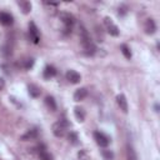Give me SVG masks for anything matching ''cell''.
Here are the masks:
<instances>
[{
    "label": "cell",
    "instance_id": "6da1fadb",
    "mask_svg": "<svg viewBox=\"0 0 160 160\" xmlns=\"http://www.w3.org/2000/svg\"><path fill=\"white\" fill-rule=\"evenodd\" d=\"M80 39H81V44H82L85 51H86L89 55H92V54L95 52L96 48H95V45H94V42H92V40H91V38H90L88 30H86L82 25L80 26Z\"/></svg>",
    "mask_w": 160,
    "mask_h": 160
},
{
    "label": "cell",
    "instance_id": "7a4b0ae2",
    "mask_svg": "<svg viewBox=\"0 0 160 160\" xmlns=\"http://www.w3.org/2000/svg\"><path fill=\"white\" fill-rule=\"evenodd\" d=\"M69 126H70L69 121H68L66 119H61V120L56 121V122L52 125V134H54L56 138H61V136H64V134H65V131H66V129H68Z\"/></svg>",
    "mask_w": 160,
    "mask_h": 160
},
{
    "label": "cell",
    "instance_id": "3957f363",
    "mask_svg": "<svg viewBox=\"0 0 160 160\" xmlns=\"http://www.w3.org/2000/svg\"><path fill=\"white\" fill-rule=\"evenodd\" d=\"M60 19L62 21V24L65 25V32H71V28L75 24V18L70 14V12H61L60 14Z\"/></svg>",
    "mask_w": 160,
    "mask_h": 160
},
{
    "label": "cell",
    "instance_id": "277c9868",
    "mask_svg": "<svg viewBox=\"0 0 160 160\" xmlns=\"http://www.w3.org/2000/svg\"><path fill=\"white\" fill-rule=\"evenodd\" d=\"M94 139L96 141V144L101 148H106L109 144H110V139L101 131H95L94 132Z\"/></svg>",
    "mask_w": 160,
    "mask_h": 160
},
{
    "label": "cell",
    "instance_id": "5b68a950",
    "mask_svg": "<svg viewBox=\"0 0 160 160\" xmlns=\"http://www.w3.org/2000/svg\"><path fill=\"white\" fill-rule=\"evenodd\" d=\"M29 35H30V39L34 44H39L40 41V34H39V29L36 28L35 22H29Z\"/></svg>",
    "mask_w": 160,
    "mask_h": 160
},
{
    "label": "cell",
    "instance_id": "8992f818",
    "mask_svg": "<svg viewBox=\"0 0 160 160\" xmlns=\"http://www.w3.org/2000/svg\"><path fill=\"white\" fill-rule=\"evenodd\" d=\"M104 22H105V26H106V29H108V32H109L111 36H118V35H119L120 30H119V28L112 22V20H111L110 18H105V19H104Z\"/></svg>",
    "mask_w": 160,
    "mask_h": 160
},
{
    "label": "cell",
    "instance_id": "52a82bcc",
    "mask_svg": "<svg viewBox=\"0 0 160 160\" xmlns=\"http://www.w3.org/2000/svg\"><path fill=\"white\" fill-rule=\"evenodd\" d=\"M66 80H68L69 82H71V84H78V82H80V80H81V76H80V74H79L78 71H75V70H69V71L66 72Z\"/></svg>",
    "mask_w": 160,
    "mask_h": 160
},
{
    "label": "cell",
    "instance_id": "ba28073f",
    "mask_svg": "<svg viewBox=\"0 0 160 160\" xmlns=\"http://www.w3.org/2000/svg\"><path fill=\"white\" fill-rule=\"evenodd\" d=\"M116 102H118V105H119V108H120V110H122V112H128V110H129V105H128V100H126V98H125V95H122V94H119L118 96H116Z\"/></svg>",
    "mask_w": 160,
    "mask_h": 160
},
{
    "label": "cell",
    "instance_id": "9c48e42d",
    "mask_svg": "<svg viewBox=\"0 0 160 160\" xmlns=\"http://www.w3.org/2000/svg\"><path fill=\"white\" fill-rule=\"evenodd\" d=\"M144 30H145V32H146V34L152 35V34L156 31V24H155V21H154L152 19H148V20L145 21Z\"/></svg>",
    "mask_w": 160,
    "mask_h": 160
},
{
    "label": "cell",
    "instance_id": "30bf717a",
    "mask_svg": "<svg viewBox=\"0 0 160 160\" xmlns=\"http://www.w3.org/2000/svg\"><path fill=\"white\" fill-rule=\"evenodd\" d=\"M0 22L2 25H5V26H9V25H11L14 22V18H12L11 14L2 11V12H0Z\"/></svg>",
    "mask_w": 160,
    "mask_h": 160
},
{
    "label": "cell",
    "instance_id": "8fae6325",
    "mask_svg": "<svg viewBox=\"0 0 160 160\" xmlns=\"http://www.w3.org/2000/svg\"><path fill=\"white\" fill-rule=\"evenodd\" d=\"M88 95V90L86 88H80L74 92V100L75 101H82Z\"/></svg>",
    "mask_w": 160,
    "mask_h": 160
},
{
    "label": "cell",
    "instance_id": "7c38bea8",
    "mask_svg": "<svg viewBox=\"0 0 160 160\" xmlns=\"http://www.w3.org/2000/svg\"><path fill=\"white\" fill-rule=\"evenodd\" d=\"M35 138H38V130H36V129H30V130H28L24 135H21L20 140L28 141V140H34Z\"/></svg>",
    "mask_w": 160,
    "mask_h": 160
},
{
    "label": "cell",
    "instance_id": "4fadbf2b",
    "mask_svg": "<svg viewBox=\"0 0 160 160\" xmlns=\"http://www.w3.org/2000/svg\"><path fill=\"white\" fill-rule=\"evenodd\" d=\"M74 115H75V119L79 122H82L85 120V110L82 108H80V106L74 108Z\"/></svg>",
    "mask_w": 160,
    "mask_h": 160
},
{
    "label": "cell",
    "instance_id": "5bb4252c",
    "mask_svg": "<svg viewBox=\"0 0 160 160\" xmlns=\"http://www.w3.org/2000/svg\"><path fill=\"white\" fill-rule=\"evenodd\" d=\"M39 158H40V160H54V156L49 152V151H46V149L41 145V146H39Z\"/></svg>",
    "mask_w": 160,
    "mask_h": 160
},
{
    "label": "cell",
    "instance_id": "9a60e30c",
    "mask_svg": "<svg viewBox=\"0 0 160 160\" xmlns=\"http://www.w3.org/2000/svg\"><path fill=\"white\" fill-rule=\"evenodd\" d=\"M55 75H56V69L52 65H48L44 69V78L49 79V78H54Z\"/></svg>",
    "mask_w": 160,
    "mask_h": 160
},
{
    "label": "cell",
    "instance_id": "2e32d148",
    "mask_svg": "<svg viewBox=\"0 0 160 160\" xmlns=\"http://www.w3.org/2000/svg\"><path fill=\"white\" fill-rule=\"evenodd\" d=\"M28 90H29V95L32 96V98H38V96H40V94H41L40 89H39L36 85H34V84L29 85V86H28Z\"/></svg>",
    "mask_w": 160,
    "mask_h": 160
},
{
    "label": "cell",
    "instance_id": "e0dca14e",
    "mask_svg": "<svg viewBox=\"0 0 160 160\" xmlns=\"http://www.w3.org/2000/svg\"><path fill=\"white\" fill-rule=\"evenodd\" d=\"M18 5L21 8V10H22V12L24 14H28V12H30L31 11V4L29 2V1H18Z\"/></svg>",
    "mask_w": 160,
    "mask_h": 160
},
{
    "label": "cell",
    "instance_id": "ac0fdd59",
    "mask_svg": "<svg viewBox=\"0 0 160 160\" xmlns=\"http://www.w3.org/2000/svg\"><path fill=\"white\" fill-rule=\"evenodd\" d=\"M45 104H46V106H48L51 111H55V110H56V101L54 100L52 96H46V98H45Z\"/></svg>",
    "mask_w": 160,
    "mask_h": 160
},
{
    "label": "cell",
    "instance_id": "d6986e66",
    "mask_svg": "<svg viewBox=\"0 0 160 160\" xmlns=\"http://www.w3.org/2000/svg\"><path fill=\"white\" fill-rule=\"evenodd\" d=\"M120 51L122 52V55L125 56V59H128V60H130V59H131L132 54H131V50H130V48H129L128 45L122 44V45L120 46Z\"/></svg>",
    "mask_w": 160,
    "mask_h": 160
},
{
    "label": "cell",
    "instance_id": "ffe728a7",
    "mask_svg": "<svg viewBox=\"0 0 160 160\" xmlns=\"http://www.w3.org/2000/svg\"><path fill=\"white\" fill-rule=\"evenodd\" d=\"M126 154H128V160H138V155L134 150L132 146H128V150H126Z\"/></svg>",
    "mask_w": 160,
    "mask_h": 160
},
{
    "label": "cell",
    "instance_id": "44dd1931",
    "mask_svg": "<svg viewBox=\"0 0 160 160\" xmlns=\"http://www.w3.org/2000/svg\"><path fill=\"white\" fill-rule=\"evenodd\" d=\"M102 158L105 160H112L114 159V152L111 150H109V149H104L102 150Z\"/></svg>",
    "mask_w": 160,
    "mask_h": 160
},
{
    "label": "cell",
    "instance_id": "7402d4cb",
    "mask_svg": "<svg viewBox=\"0 0 160 160\" xmlns=\"http://www.w3.org/2000/svg\"><path fill=\"white\" fill-rule=\"evenodd\" d=\"M78 156H79L80 160H90V155L88 154L86 150H80V151L78 152Z\"/></svg>",
    "mask_w": 160,
    "mask_h": 160
},
{
    "label": "cell",
    "instance_id": "603a6c76",
    "mask_svg": "<svg viewBox=\"0 0 160 160\" xmlns=\"http://www.w3.org/2000/svg\"><path fill=\"white\" fill-rule=\"evenodd\" d=\"M69 141L74 145H76L79 142V138H78V134L76 132H70L69 134Z\"/></svg>",
    "mask_w": 160,
    "mask_h": 160
},
{
    "label": "cell",
    "instance_id": "cb8c5ba5",
    "mask_svg": "<svg viewBox=\"0 0 160 160\" xmlns=\"http://www.w3.org/2000/svg\"><path fill=\"white\" fill-rule=\"evenodd\" d=\"M32 65H34V59H28V60L25 61V69H26V70L31 69Z\"/></svg>",
    "mask_w": 160,
    "mask_h": 160
},
{
    "label": "cell",
    "instance_id": "d4e9b609",
    "mask_svg": "<svg viewBox=\"0 0 160 160\" xmlns=\"http://www.w3.org/2000/svg\"><path fill=\"white\" fill-rule=\"evenodd\" d=\"M4 86H5V81H4V79H2V78H0V90H2V89H4Z\"/></svg>",
    "mask_w": 160,
    "mask_h": 160
},
{
    "label": "cell",
    "instance_id": "484cf974",
    "mask_svg": "<svg viewBox=\"0 0 160 160\" xmlns=\"http://www.w3.org/2000/svg\"><path fill=\"white\" fill-rule=\"evenodd\" d=\"M154 109H155V111L158 112V111H159V105H158V104H155V106H154Z\"/></svg>",
    "mask_w": 160,
    "mask_h": 160
}]
</instances>
